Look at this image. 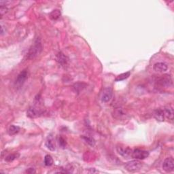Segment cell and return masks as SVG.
Returning a JSON list of instances; mask_svg holds the SVG:
<instances>
[{
	"mask_svg": "<svg viewBox=\"0 0 174 174\" xmlns=\"http://www.w3.org/2000/svg\"><path fill=\"white\" fill-rule=\"evenodd\" d=\"M42 44L40 38H37L35 40L34 43L29 48L27 54V59H33L40 55L42 51Z\"/></svg>",
	"mask_w": 174,
	"mask_h": 174,
	"instance_id": "cell-1",
	"label": "cell"
},
{
	"mask_svg": "<svg viewBox=\"0 0 174 174\" xmlns=\"http://www.w3.org/2000/svg\"><path fill=\"white\" fill-rule=\"evenodd\" d=\"M142 167V163L139 161V160H133L127 163L124 165V168L127 171L130 173H136L139 171Z\"/></svg>",
	"mask_w": 174,
	"mask_h": 174,
	"instance_id": "cell-2",
	"label": "cell"
},
{
	"mask_svg": "<svg viewBox=\"0 0 174 174\" xmlns=\"http://www.w3.org/2000/svg\"><path fill=\"white\" fill-rule=\"evenodd\" d=\"M163 169L165 172L171 173L174 169V160L172 157L166 158L163 163Z\"/></svg>",
	"mask_w": 174,
	"mask_h": 174,
	"instance_id": "cell-3",
	"label": "cell"
},
{
	"mask_svg": "<svg viewBox=\"0 0 174 174\" xmlns=\"http://www.w3.org/2000/svg\"><path fill=\"white\" fill-rule=\"evenodd\" d=\"M131 156H132V157L135 158V159L144 160L148 157L149 152L144 150L136 149L132 152Z\"/></svg>",
	"mask_w": 174,
	"mask_h": 174,
	"instance_id": "cell-4",
	"label": "cell"
},
{
	"mask_svg": "<svg viewBox=\"0 0 174 174\" xmlns=\"http://www.w3.org/2000/svg\"><path fill=\"white\" fill-rule=\"evenodd\" d=\"M28 78V72L27 70L25 69L22 71L18 75V76L16 79V82H15V84L17 87H20L21 86L24 84L26 80H27Z\"/></svg>",
	"mask_w": 174,
	"mask_h": 174,
	"instance_id": "cell-5",
	"label": "cell"
},
{
	"mask_svg": "<svg viewBox=\"0 0 174 174\" xmlns=\"http://www.w3.org/2000/svg\"><path fill=\"white\" fill-rule=\"evenodd\" d=\"M158 84L161 86V87H168L170 85H172V80H171L170 76L167 74L163 75L161 77H160L157 80Z\"/></svg>",
	"mask_w": 174,
	"mask_h": 174,
	"instance_id": "cell-6",
	"label": "cell"
},
{
	"mask_svg": "<svg viewBox=\"0 0 174 174\" xmlns=\"http://www.w3.org/2000/svg\"><path fill=\"white\" fill-rule=\"evenodd\" d=\"M113 96V92L110 88H105L101 95V101L103 103H108Z\"/></svg>",
	"mask_w": 174,
	"mask_h": 174,
	"instance_id": "cell-7",
	"label": "cell"
},
{
	"mask_svg": "<svg viewBox=\"0 0 174 174\" xmlns=\"http://www.w3.org/2000/svg\"><path fill=\"white\" fill-rule=\"evenodd\" d=\"M116 151H117L118 154L121 155L122 157H129L130 156H131L133 150L130 148L129 147L119 146L116 147Z\"/></svg>",
	"mask_w": 174,
	"mask_h": 174,
	"instance_id": "cell-8",
	"label": "cell"
},
{
	"mask_svg": "<svg viewBox=\"0 0 174 174\" xmlns=\"http://www.w3.org/2000/svg\"><path fill=\"white\" fill-rule=\"evenodd\" d=\"M114 117L118 119V120H123L124 118H126L127 114L122 108H117L114 109L113 111Z\"/></svg>",
	"mask_w": 174,
	"mask_h": 174,
	"instance_id": "cell-9",
	"label": "cell"
},
{
	"mask_svg": "<svg viewBox=\"0 0 174 174\" xmlns=\"http://www.w3.org/2000/svg\"><path fill=\"white\" fill-rule=\"evenodd\" d=\"M56 61L59 65H61V66L64 67L67 66V62H68V59L63 53L59 52L56 56Z\"/></svg>",
	"mask_w": 174,
	"mask_h": 174,
	"instance_id": "cell-10",
	"label": "cell"
},
{
	"mask_svg": "<svg viewBox=\"0 0 174 174\" xmlns=\"http://www.w3.org/2000/svg\"><path fill=\"white\" fill-rule=\"evenodd\" d=\"M153 69H154V71L157 72H165L168 69V66L165 63H163V62H158V63H155L154 65V67H153Z\"/></svg>",
	"mask_w": 174,
	"mask_h": 174,
	"instance_id": "cell-11",
	"label": "cell"
},
{
	"mask_svg": "<svg viewBox=\"0 0 174 174\" xmlns=\"http://www.w3.org/2000/svg\"><path fill=\"white\" fill-rule=\"evenodd\" d=\"M154 118H156V120L158 121L163 122L165 121V114H164V111H163V109H157V110L154 111Z\"/></svg>",
	"mask_w": 174,
	"mask_h": 174,
	"instance_id": "cell-12",
	"label": "cell"
},
{
	"mask_svg": "<svg viewBox=\"0 0 174 174\" xmlns=\"http://www.w3.org/2000/svg\"><path fill=\"white\" fill-rule=\"evenodd\" d=\"M163 111H164L165 118L169 119V120H173V109L171 106L169 107H165L163 108Z\"/></svg>",
	"mask_w": 174,
	"mask_h": 174,
	"instance_id": "cell-13",
	"label": "cell"
},
{
	"mask_svg": "<svg viewBox=\"0 0 174 174\" xmlns=\"http://www.w3.org/2000/svg\"><path fill=\"white\" fill-rule=\"evenodd\" d=\"M46 146L49 150H51V151H54V150H56L55 142H54V139L51 136H49L48 137L46 142Z\"/></svg>",
	"mask_w": 174,
	"mask_h": 174,
	"instance_id": "cell-14",
	"label": "cell"
},
{
	"mask_svg": "<svg viewBox=\"0 0 174 174\" xmlns=\"http://www.w3.org/2000/svg\"><path fill=\"white\" fill-rule=\"evenodd\" d=\"M20 157V154L18 152H15V153H12V154H10L9 155H8L7 157L5 158V160H6V162H12L14 161V160L17 159L18 158H19Z\"/></svg>",
	"mask_w": 174,
	"mask_h": 174,
	"instance_id": "cell-15",
	"label": "cell"
},
{
	"mask_svg": "<svg viewBox=\"0 0 174 174\" xmlns=\"http://www.w3.org/2000/svg\"><path fill=\"white\" fill-rule=\"evenodd\" d=\"M20 131V127L15 125H11L8 129V133L10 136H14Z\"/></svg>",
	"mask_w": 174,
	"mask_h": 174,
	"instance_id": "cell-16",
	"label": "cell"
},
{
	"mask_svg": "<svg viewBox=\"0 0 174 174\" xmlns=\"http://www.w3.org/2000/svg\"><path fill=\"white\" fill-rule=\"evenodd\" d=\"M130 75H131V72H126V73L121 74L120 75H118V76L116 78L115 81L120 82V81H122V80H125L127 78H128L130 76Z\"/></svg>",
	"mask_w": 174,
	"mask_h": 174,
	"instance_id": "cell-17",
	"label": "cell"
},
{
	"mask_svg": "<svg viewBox=\"0 0 174 174\" xmlns=\"http://www.w3.org/2000/svg\"><path fill=\"white\" fill-rule=\"evenodd\" d=\"M50 18L52 20H57L59 19L61 17V12L59 10H54L50 14Z\"/></svg>",
	"mask_w": 174,
	"mask_h": 174,
	"instance_id": "cell-18",
	"label": "cell"
},
{
	"mask_svg": "<svg viewBox=\"0 0 174 174\" xmlns=\"http://www.w3.org/2000/svg\"><path fill=\"white\" fill-rule=\"evenodd\" d=\"M53 158H52L50 155L47 154L44 157V164L47 167H50V166L53 165Z\"/></svg>",
	"mask_w": 174,
	"mask_h": 174,
	"instance_id": "cell-19",
	"label": "cell"
},
{
	"mask_svg": "<svg viewBox=\"0 0 174 174\" xmlns=\"http://www.w3.org/2000/svg\"><path fill=\"white\" fill-rule=\"evenodd\" d=\"M82 139L84 140L87 144L90 145V146H95V140L92 138V137H88V136H83Z\"/></svg>",
	"mask_w": 174,
	"mask_h": 174,
	"instance_id": "cell-20",
	"label": "cell"
},
{
	"mask_svg": "<svg viewBox=\"0 0 174 174\" xmlns=\"http://www.w3.org/2000/svg\"><path fill=\"white\" fill-rule=\"evenodd\" d=\"M59 146H60L61 148H66L67 145V142L66 141V139H65L63 137H59Z\"/></svg>",
	"mask_w": 174,
	"mask_h": 174,
	"instance_id": "cell-21",
	"label": "cell"
},
{
	"mask_svg": "<svg viewBox=\"0 0 174 174\" xmlns=\"http://www.w3.org/2000/svg\"><path fill=\"white\" fill-rule=\"evenodd\" d=\"M8 10L6 6H1V8H0V14H1V17H2L3 15L6 14V13H7Z\"/></svg>",
	"mask_w": 174,
	"mask_h": 174,
	"instance_id": "cell-22",
	"label": "cell"
},
{
	"mask_svg": "<svg viewBox=\"0 0 174 174\" xmlns=\"http://www.w3.org/2000/svg\"><path fill=\"white\" fill-rule=\"evenodd\" d=\"M26 172H27V173H35V170L34 168L31 167V168H29L26 171Z\"/></svg>",
	"mask_w": 174,
	"mask_h": 174,
	"instance_id": "cell-23",
	"label": "cell"
}]
</instances>
